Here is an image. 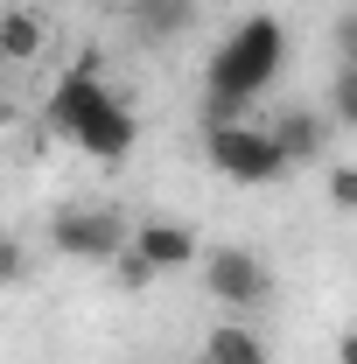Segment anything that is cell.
<instances>
[{
  "label": "cell",
  "instance_id": "10",
  "mask_svg": "<svg viewBox=\"0 0 357 364\" xmlns=\"http://www.w3.org/2000/svg\"><path fill=\"white\" fill-rule=\"evenodd\" d=\"M273 140H280V154H287V168H294V161H315V154H322L329 127H322L315 112H287V119H273Z\"/></svg>",
  "mask_w": 357,
  "mask_h": 364
},
{
  "label": "cell",
  "instance_id": "14",
  "mask_svg": "<svg viewBox=\"0 0 357 364\" xmlns=\"http://www.w3.org/2000/svg\"><path fill=\"white\" fill-rule=\"evenodd\" d=\"M336 49H343V63H357V14L336 21Z\"/></svg>",
  "mask_w": 357,
  "mask_h": 364
},
{
  "label": "cell",
  "instance_id": "3",
  "mask_svg": "<svg viewBox=\"0 0 357 364\" xmlns=\"http://www.w3.org/2000/svg\"><path fill=\"white\" fill-rule=\"evenodd\" d=\"M203 154H211V168H218V176L245 182V189H260V182H280V176H287V154H280L273 127H245V119L211 127V134H203Z\"/></svg>",
  "mask_w": 357,
  "mask_h": 364
},
{
  "label": "cell",
  "instance_id": "13",
  "mask_svg": "<svg viewBox=\"0 0 357 364\" xmlns=\"http://www.w3.org/2000/svg\"><path fill=\"white\" fill-rule=\"evenodd\" d=\"M329 196H336L343 210H357V168H336V176H329Z\"/></svg>",
  "mask_w": 357,
  "mask_h": 364
},
{
  "label": "cell",
  "instance_id": "11",
  "mask_svg": "<svg viewBox=\"0 0 357 364\" xmlns=\"http://www.w3.org/2000/svg\"><path fill=\"white\" fill-rule=\"evenodd\" d=\"M329 112H336L343 127H357V63L336 70V85H329Z\"/></svg>",
  "mask_w": 357,
  "mask_h": 364
},
{
  "label": "cell",
  "instance_id": "15",
  "mask_svg": "<svg viewBox=\"0 0 357 364\" xmlns=\"http://www.w3.org/2000/svg\"><path fill=\"white\" fill-rule=\"evenodd\" d=\"M336 364H357V329H343V343H336Z\"/></svg>",
  "mask_w": 357,
  "mask_h": 364
},
{
  "label": "cell",
  "instance_id": "6",
  "mask_svg": "<svg viewBox=\"0 0 357 364\" xmlns=\"http://www.w3.org/2000/svg\"><path fill=\"white\" fill-rule=\"evenodd\" d=\"M127 252L147 259L154 273H176V267L196 259V231H189V225H169V218H147V225L134 231V245H127Z\"/></svg>",
  "mask_w": 357,
  "mask_h": 364
},
{
  "label": "cell",
  "instance_id": "2",
  "mask_svg": "<svg viewBox=\"0 0 357 364\" xmlns=\"http://www.w3.org/2000/svg\"><path fill=\"white\" fill-rule=\"evenodd\" d=\"M280 56H287V36H280L273 14L238 21V28L211 49V70H203V85H211V127H231V119H238V112L273 85Z\"/></svg>",
  "mask_w": 357,
  "mask_h": 364
},
{
  "label": "cell",
  "instance_id": "4",
  "mask_svg": "<svg viewBox=\"0 0 357 364\" xmlns=\"http://www.w3.org/2000/svg\"><path fill=\"white\" fill-rule=\"evenodd\" d=\"M203 294L218 301V309H260L273 294V273H267V259L260 252H245V245H211L203 252Z\"/></svg>",
  "mask_w": 357,
  "mask_h": 364
},
{
  "label": "cell",
  "instance_id": "7",
  "mask_svg": "<svg viewBox=\"0 0 357 364\" xmlns=\"http://www.w3.org/2000/svg\"><path fill=\"white\" fill-rule=\"evenodd\" d=\"M203 364H267V343H260V329H245V322H218V329L203 336Z\"/></svg>",
  "mask_w": 357,
  "mask_h": 364
},
{
  "label": "cell",
  "instance_id": "1",
  "mask_svg": "<svg viewBox=\"0 0 357 364\" xmlns=\"http://www.w3.org/2000/svg\"><path fill=\"white\" fill-rule=\"evenodd\" d=\"M49 127H63V140H78L91 161H127L134 154V105L98 77V56H78L63 70V85L49 91Z\"/></svg>",
  "mask_w": 357,
  "mask_h": 364
},
{
  "label": "cell",
  "instance_id": "8",
  "mask_svg": "<svg viewBox=\"0 0 357 364\" xmlns=\"http://www.w3.org/2000/svg\"><path fill=\"white\" fill-rule=\"evenodd\" d=\"M43 43H49L43 14H28V7H7V14H0V56H7V63L43 56Z\"/></svg>",
  "mask_w": 357,
  "mask_h": 364
},
{
  "label": "cell",
  "instance_id": "12",
  "mask_svg": "<svg viewBox=\"0 0 357 364\" xmlns=\"http://www.w3.org/2000/svg\"><path fill=\"white\" fill-rule=\"evenodd\" d=\"M21 267H28L21 238H0V287H7V280H21Z\"/></svg>",
  "mask_w": 357,
  "mask_h": 364
},
{
  "label": "cell",
  "instance_id": "5",
  "mask_svg": "<svg viewBox=\"0 0 357 364\" xmlns=\"http://www.w3.org/2000/svg\"><path fill=\"white\" fill-rule=\"evenodd\" d=\"M49 245H56L63 259H119V252L134 245V231L119 225L112 210H91V203H78V210H56Z\"/></svg>",
  "mask_w": 357,
  "mask_h": 364
},
{
  "label": "cell",
  "instance_id": "9",
  "mask_svg": "<svg viewBox=\"0 0 357 364\" xmlns=\"http://www.w3.org/2000/svg\"><path fill=\"white\" fill-rule=\"evenodd\" d=\"M196 21V0H134V28L147 36V43H169V36H182Z\"/></svg>",
  "mask_w": 357,
  "mask_h": 364
}]
</instances>
